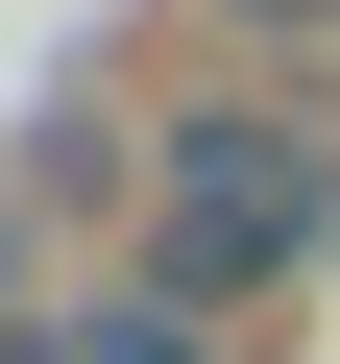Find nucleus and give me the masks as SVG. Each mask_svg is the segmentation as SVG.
Returning a JSON list of instances; mask_svg holds the SVG:
<instances>
[{
  "mask_svg": "<svg viewBox=\"0 0 340 364\" xmlns=\"http://www.w3.org/2000/svg\"><path fill=\"white\" fill-rule=\"evenodd\" d=\"M340 243V146L292 122V97H195L146 146V291L170 316H219V291H267V267H316Z\"/></svg>",
  "mask_w": 340,
  "mask_h": 364,
  "instance_id": "1",
  "label": "nucleus"
},
{
  "mask_svg": "<svg viewBox=\"0 0 340 364\" xmlns=\"http://www.w3.org/2000/svg\"><path fill=\"white\" fill-rule=\"evenodd\" d=\"M243 25H340V0H243Z\"/></svg>",
  "mask_w": 340,
  "mask_h": 364,
  "instance_id": "2",
  "label": "nucleus"
}]
</instances>
